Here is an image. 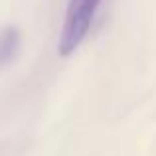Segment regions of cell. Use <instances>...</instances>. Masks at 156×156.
I'll return each instance as SVG.
<instances>
[{
    "label": "cell",
    "instance_id": "6da1fadb",
    "mask_svg": "<svg viewBox=\"0 0 156 156\" xmlns=\"http://www.w3.org/2000/svg\"><path fill=\"white\" fill-rule=\"evenodd\" d=\"M101 2L103 0H67L59 42H57V51L61 57L71 55L83 44V40L87 38L93 26V20L97 16Z\"/></svg>",
    "mask_w": 156,
    "mask_h": 156
},
{
    "label": "cell",
    "instance_id": "7a4b0ae2",
    "mask_svg": "<svg viewBox=\"0 0 156 156\" xmlns=\"http://www.w3.org/2000/svg\"><path fill=\"white\" fill-rule=\"evenodd\" d=\"M20 44H22V34L16 26H6L4 30H0V69L14 61L20 51Z\"/></svg>",
    "mask_w": 156,
    "mask_h": 156
}]
</instances>
